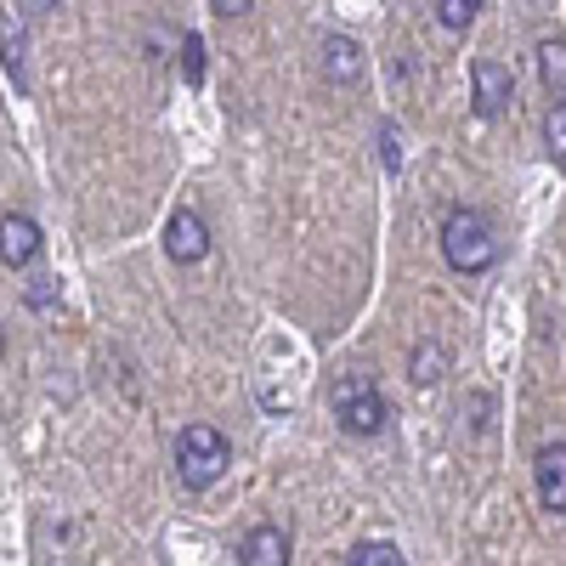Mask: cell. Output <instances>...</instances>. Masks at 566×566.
Here are the masks:
<instances>
[{
  "label": "cell",
  "mask_w": 566,
  "mask_h": 566,
  "mask_svg": "<svg viewBox=\"0 0 566 566\" xmlns=\"http://www.w3.org/2000/svg\"><path fill=\"white\" fill-rule=\"evenodd\" d=\"M323 74L335 85H357L363 80V45L352 34H328L323 40Z\"/></svg>",
  "instance_id": "9c48e42d"
},
{
  "label": "cell",
  "mask_w": 566,
  "mask_h": 566,
  "mask_svg": "<svg viewBox=\"0 0 566 566\" xmlns=\"http://www.w3.org/2000/svg\"><path fill=\"white\" fill-rule=\"evenodd\" d=\"M538 74L549 91L566 97V40H538Z\"/></svg>",
  "instance_id": "7c38bea8"
},
{
  "label": "cell",
  "mask_w": 566,
  "mask_h": 566,
  "mask_svg": "<svg viewBox=\"0 0 566 566\" xmlns=\"http://www.w3.org/2000/svg\"><path fill=\"white\" fill-rule=\"evenodd\" d=\"M346 566H408V560H402V549L391 538H374V544H357L346 555Z\"/></svg>",
  "instance_id": "4fadbf2b"
},
{
  "label": "cell",
  "mask_w": 566,
  "mask_h": 566,
  "mask_svg": "<svg viewBox=\"0 0 566 566\" xmlns=\"http://www.w3.org/2000/svg\"><path fill=\"white\" fill-rule=\"evenodd\" d=\"M239 566H290V533L261 522L239 538Z\"/></svg>",
  "instance_id": "ba28073f"
},
{
  "label": "cell",
  "mask_w": 566,
  "mask_h": 566,
  "mask_svg": "<svg viewBox=\"0 0 566 566\" xmlns=\"http://www.w3.org/2000/svg\"><path fill=\"white\" fill-rule=\"evenodd\" d=\"M533 482H538V504L544 510H566V442H544L533 459Z\"/></svg>",
  "instance_id": "8992f818"
},
{
  "label": "cell",
  "mask_w": 566,
  "mask_h": 566,
  "mask_svg": "<svg viewBox=\"0 0 566 566\" xmlns=\"http://www.w3.org/2000/svg\"><path fill=\"white\" fill-rule=\"evenodd\" d=\"M328 408H335V419H340V431H346V437H380V431H386V419H391L380 386H374L363 368L340 374V380L328 386Z\"/></svg>",
  "instance_id": "3957f363"
},
{
  "label": "cell",
  "mask_w": 566,
  "mask_h": 566,
  "mask_svg": "<svg viewBox=\"0 0 566 566\" xmlns=\"http://www.w3.org/2000/svg\"><path fill=\"white\" fill-rule=\"evenodd\" d=\"M470 85H476V114H482V119L510 114V103H515V74H510L499 57H476V69H470Z\"/></svg>",
  "instance_id": "5b68a950"
},
{
  "label": "cell",
  "mask_w": 566,
  "mask_h": 566,
  "mask_svg": "<svg viewBox=\"0 0 566 566\" xmlns=\"http://www.w3.org/2000/svg\"><path fill=\"white\" fill-rule=\"evenodd\" d=\"M227 464H232V442L216 431V424H181L176 431V476L181 488H216L227 476Z\"/></svg>",
  "instance_id": "7a4b0ae2"
},
{
  "label": "cell",
  "mask_w": 566,
  "mask_h": 566,
  "mask_svg": "<svg viewBox=\"0 0 566 566\" xmlns=\"http://www.w3.org/2000/svg\"><path fill=\"white\" fill-rule=\"evenodd\" d=\"M442 255H448V266L464 272V277L499 266V255H504L499 221H493L488 210H476V205H453V210L442 216Z\"/></svg>",
  "instance_id": "6da1fadb"
},
{
  "label": "cell",
  "mask_w": 566,
  "mask_h": 566,
  "mask_svg": "<svg viewBox=\"0 0 566 566\" xmlns=\"http://www.w3.org/2000/svg\"><path fill=\"white\" fill-rule=\"evenodd\" d=\"M0 63H7V74H12L18 91H29V74H23V18L18 12L0 18Z\"/></svg>",
  "instance_id": "30bf717a"
},
{
  "label": "cell",
  "mask_w": 566,
  "mask_h": 566,
  "mask_svg": "<svg viewBox=\"0 0 566 566\" xmlns=\"http://www.w3.org/2000/svg\"><path fill=\"white\" fill-rule=\"evenodd\" d=\"M442 374H448V352L437 340H419L413 346V386H437Z\"/></svg>",
  "instance_id": "8fae6325"
},
{
  "label": "cell",
  "mask_w": 566,
  "mask_h": 566,
  "mask_svg": "<svg viewBox=\"0 0 566 566\" xmlns=\"http://www.w3.org/2000/svg\"><path fill=\"white\" fill-rule=\"evenodd\" d=\"M476 12H482V0H437V23L453 29V34H464L476 23Z\"/></svg>",
  "instance_id": "5bb4252c"
},
{
  "label": "cell",
  "mask_w": 566,
  "mask_h": 566,
  "mask_svg": "<svg viewBox=\"0 0 566 566\" xmlns=\"http://www.w3.org/2000/svg\"><path fill=\"white\" fill-rule=\"evenodd\" d=\"M210 12H221V18H239V12H250V0H210Z\"/></svg>",
  "instance_id": "d6986e66"
},
{
  "label": "cell",
  "mask_w": 566,
  "mask_h": 566,
  "mask_svg": "<svg viewBox=\"0 0 566 566\" xmlns=\"http://www.w3.org/2000/svg\"><path fill=\"white\" fill-rule=\"evenodd\" d=\"M176 57H181L176 69H181L187 85H205V40H199V34H181V52H176Z\"/></svg>",
  "instance_id": "2e32d148"
},
{
  "label": "cell",
  "mask_w": 566,
  "mask_h": 566,
  "mask_svg": "<svg viewBox=\"0 0 566 566\" xmlns=\"http://www.w3.org/2000/svg\"><path fill=\"white\" fill-rule=\"evenodd\" d=\"M165 255H170L176 266H199V261L210 255V227H205L199 210H176V216L165 221Z\"/></svg>",
  "instance_id": "277c9868"
},
{
  "label": "cell",
  "mask_w": 566,
  "mask_h": 566,
  "mask_svg": "<svg viewBox=\"0 0 566 566\" xmlns=\"http://www.w3.org/2000/svg\"><path fill=\"white\" fill-rule=\"evenodd\" d=\"M40 221L34 216H23V210H12V216H0V261L7 266H29L34 255H40Z\"/></svg>",
  "instance_id": "52a82bcc"
},
{
  "label": "cell",
  "mask_w": 566,
  "mask_h": 566,
  "mask_svg": "<svg viewBox=\"0 0 566 566\" xmlns=\"http://www.w3.org/2000/svg\"><path fill=\"white\" fill-rule=\"evenodd\" d=\"M23 301H29L34 312H52V306H57V277H29V283H23Z\"/></svg>",
  "instance_id": "ac0fdd59"
},
{
  "label": "cell",
  "mask_w": 566,
  "mask_h": 566,
  "mask_svg": "<svg viewBox=\"0 0 566 566\" xmlns=\"http://www.w3.org/2000/svg\"><path fill=\"white\" fill-rule=\"evenodd\" d=\"M380 165L397 176L402 170V125L397 119H380Z\"/></svg>",
  "instance_id": "e0dca14e"
},
{
  "label": "cell",
  "mask_w": 566,
  "mask_h": 566,
  "mask_svg": "<svg viewBox=\"0 0 566 566\" xmlns=\"http://www.w3.org/2000/svg\"><path fill=\"white\" fill-rule=\"evenodd\" d=\"M544 148H549V159L566 165V97L549 103V114H544Z\"/></svg>",
  "instance_id": "9a60e30c"
}]
</instances>
